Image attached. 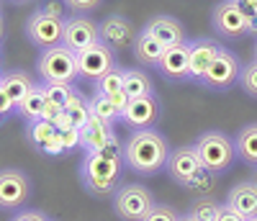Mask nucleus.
Here are the masks:
<instances>
[{
    "mask_svg": "<svg viewBox=\"0 0 257 221\" xmlns=\"http://www.w3.org/2000/svg\"><path fill=\"white\" fill-rule=\"evenodd\" d=\"M0 87L8 93L13 105H18L21 100H24V95L34 87V80L21 70H8V72H0Z\"/></svg>",
    "mask_w": 257,
    "mask_h": 221,
    "instance_id": "obj_22",
    "label": "nucleus"
},
{
    "mask_svg": "<svg viewBox=\"0 0 257 221\" xmlns=\"http://www.w3.org/2000/svg\"><path fill=\"white\" fill-rule=\"evenodd\" d=\"M157 70L165 80L170 82H185L190 80V72H188V41L183 44H175V47H167Z\"/></svg>",
    "mask_w": 257,
    "mask_h": 221,
    "instance_id": "obj_16",
    "label": "nucleus"
},
{
    "mask_svg": "<svg viewBox=\"0 0 257 221\" xmlns=\"http://www.w3.org/2000/svg\"><path fill=\"white\" fill-rule=\"evenodd\" d=\"M237 82H239V87H242L247 95L257 98V59H252L249 64H244Z\"/></svg>",
    "mask_w": 257,
    "mask_h": 221,
    "instance_id": "obj_32",
    "label": "nucleus"
},
{
    "mask_svg": "<svg viewBox=\"0 0 257 221\" xmlns=\"http://www.w3.org/2000/svg\"><path fill=\"white\" fill-rule=\"evenodd\" d=\"M80 134H82V149H85V154H95V152H100L105 144H108V142L116 137L111 124L98 121V119H93V116H90L88 124L80 129Z\"/></svg>",
    "mask_w": 257,
    "mask_h": 221,
    "instance_id": "obj_20",
    "label": "nucleus"
},
{
    "mask_svg": "<svg viewBox=\"0 0 257 221\" xmlns=\"http://www.w3.org/2000/svg\"><path fill=\"white\" fill-rule=\"evenodd\" d=\"M90 116L93 119H98V121H105V124H116V121H121V114L116 111V105L105 98L103 93H93V98H90Z\"/></svg>",
    "mask_w": 257,
    "mask_h": 221,
    "instance_id": "obj_27",
    "label": "nucleus"
},
{
    "mask_svg": "<svg viewBox=\"0 0 257 221\" xmlns=\"http://www.w3.org/2000/svg\"><path fill=\"white\" fill-rule=\"evenodd\" d=\"M100 3H103V0H67V6H70L75 13H90V11H95Z\"/></svg>",
    "mask_w": 257,
    "mask_h": 221,
    "instance_id": "obj_35",
    "label": "nucleus"
},
{
    "mask_svg": "<svg viewBox=\"0 0 257 221\" xmlns=\"http://www.w3.org/2000/svg\"><path fill=\"white\" fill-rule=\"evenodd\" d=\"M180 221H198V218L190 216V213H180Z\"/></svg>",
    "mask_w": 257,
    "mask_h": 221,
    "instance_id": "obj_44",
    "label": "nucleus"
},
{
    "mask_svg": "<svg viewBox=\"0 0 257 221\" xmlns=\"http://www.w3.org/2000/svg\"><path fill=\"white\" fill-rule=\"evenodd\" d=\"M13 111H16V105H13V100L8 98V93L3 90V87H0V114H13Z\"/></svg>",
    "mask_w": 257,
    "mask_h": 221,
    "instance_id": "obj_40",
    "label": "nucleus"
},
{
    "mask_svg": "<svg viewBox=\"0 0 257 221\" xmlns=\"http://www.w3.org/2000/svg\"><path fill=\"white\" fill-rule=\"evenodd\" d=\"M41 152L44 154H64V147H62V139H59V134H54L44 147H41Z\"/></svg>",
    "mask_w": 257,
    "mask_h": 221,
    "instance_id": "obj_36",
    "label": "nucleus"
},
{
    "mask_svg": "<svg viewBox=\"0 0 257 221\" xmlns=\"http://www.w3.org/2000/svg\"><path fill=\"white\" fill-rule=\"evenodd\" d=\"M234 149H237V157L242 162H247L249 167H257V124H247L244 129L237 131Z\"/></svg>",
    "mask_w": 257,
    "mask_h": 221,
    "instance_id": "obj_23",
    "label": "nucleus"
},
{
    "mask_svg": "<svg viewBox=\"0 0 257 221\" xmlns=\"http://www.w3.org/2000/svg\"><path fill=\"white\" fill-rule=\"evenodd\" d=\"M64 108H59V105H54V103H47V108H44V114H41V119L44 121H49V124H54V119L62 114Z\"/></svg>",
    "mask_w": 257,
    "mask_h": 221,
    "instance_id": "obj_41",
    "label": "nucleus"
},
{
    "mask_svg": "<svg viewBox=\"0 0 257 221\" xmlns=\"http://www.w3.org/2000/svg\"><path fill=\"white\" fill-rule=\"evenodd\" d=\"M49 221H57V218H49Z\"/></svg>",
    "mask_w": 257,
    "mask_h": 221,
    "instance_id": "obj_50",
    "label": "nucleus"
},
{
    "mask_svg": "<svg viewBox=\"0 0 257 221\" xmlns=\"http://www.w3.org/2000/svg\"><path fill=\"white\" fill-rule=\"evenodd\" d=\"M3 36H6V24H3V16H0V41H3Z\"/></svg>",
    "mask_w": 257,
    "mask_h": 221,
    "instance_id": "obj_45",
    "label": "nucleus"
},
{
    "mask_svg": "<svg viewBox=\"0 0 257 221\" xmlns=\"http://www.w3.org/2000/svg\"><path fill=\"white\" fill-rule=\"evenodd\" d=\"M155 203L157 201H155L152 190L147 185H139V183L121 185L113 193V211L121 221H142Z\"/></svg>",
    "mask_w": 257,
    "mask_h": 221,
    "instance_id": "obj_5",
    "label": "nucleus"
},
{
    "mask_svg": "<svg viewBox=\"0 0 257 221\" xmlns=\"http://www.w3.org/2000/svg\"><path fill=\"white\" fill-rule=\"evenodd\" d=\"M221 206H224V203H219L213 195H198L196 201L190 203L188 213H190V216H196L198 221H216Z\"/></svg>",
    "mask_w": 257,
    "mask_h": 221,
    "instance_id": "obj_28",
    "label": "nucleus"
},
{
    "mask_svg": "<svg viewBox=\"0 0 257 221\" xmlns=\"http://www.w3.org/2000/svg\"><path fill=\"white\" fill-rule=\"evenodd\" d=\"M239 8H242V13L247 16V18H252V16H257V0H234Z\"/></svg>",
    "mask_w": 257,
    "mask_h": 221,
    "instance_id": "obj_39",
    "label": "nucleus"
},
{
    "mask_svg": "<svg viewBox=\"0 0 257 221\" xmlns=\"http://www.w3.org/2000/svg\"><path fill=\"white\" fill-rule=\"evenodd\" d=\"M98 29H100V41L108 44L113 52L132 49L137 36H139V31L134 29V24L128 18H123V16H105L100 24H98Z\"/></svg>",
    "mask_w": 257,
    "mask_h": 221,
    "instance_id": "obj_13",
    "label": "nucleus"
},
{
    "mask_svg": "<svg viewBox=\"0 0 257 221\" xmlns=\"http://www.w3.org/2000/svg\"><path fill=\"white\" fill-rule=\"evenodd\" d=\"M95 93H103L105 98L116 105L118 114H123L128 100H132V98H128V93L123 90V67H118V64H116V67H111L100 80H95Z\"/></svg>",
    "mask_w": 257,
    "mask_h": 221,
    "instance_id": "obj_18",
    "label": "nucleus"
},
{
    "mask_svg": "<svg viewBox=\"0 0 257 221\" xmlns=\"http://www.w3.org/2000/svg\"><path fill=\"white\" fill-rule=\"evenodd\" d=\"M196 152L201 157V165L208 172H226L234 165V157H237V149H234V139L226 137L224 131H206L196 139Z\"/></svg>",
    "mask_w": 257,
    "mask_h": 221,
    "instance_id": "obj_4",
    "label": "nucleus"
},
{
    "mask_svg": "<svg viewBox=\"0 0 257 221\" xmlns=\"http://www.w3.org/2000/svg\"><path fill=\"white\" fill-rule=\"evenodd\" d=\"M26 131H29V134H26V137H29V142H31V144H34L39 152H41V147H44V144H47V142H49V139L57 134L54 124H49V121H44V119L31 121Z\"/></svg>",
    "mask_w": 257,
    "mask_h": 221,
    "instance_id": "obj_29",
    "label": "nucleus"
},
{
    "mask_svg": "<svg viewBox=\"0 0 257 221\" xmlns=\"http://www.w3.org/2000/svg\"><path fill=\"white\" fill-rule=\"evenodd\" d=\"M239 72H242V64H239V57L229 52V49H221L216 54V59L211 62L208 72L203 75L201 85L208 87V90H216V93H224L229 87L239 80Z\"/></svg>",
    "mask_w": 257,
    "mask_h": 221,
    "instance_id": "obj_8",
    "label": "nucleus"
},
{
    "mask_svg": "<svg viewBox=\"0 0 257 221\" xmlns=\"http://www.w3.org/2000/svg\"><path fill=\"white\" fill-rule=\"evenodd\" d=\"M41 11L49 13V16H57V18H64V11H62V6H59V3H47Z\"/></svg>",
    "mask_w": 257,
    "mask_h": 221,
    "instance_id": "obj_42",
    "label": "nucleus"
},
{
    "mask_svg": "<svg viewBox=\"0 0 257 221\" xmlns=\"http://www.w3.org/2000/svg\"><path fill=\"white\" fill-rule=\"evenodd\" d=\"M252 183L257 185V167H254V175H252Z\"/></svg>",
    "mask_w": 257,
    "mask_h": 221,
    "instance_id": "obj_46",
    "label": "nucleus"
},
{
    "mask_svg": "<svg viewBox=\"0 0 257 221\" xmlns=\"http://www.w3.org/2000/svg\"><path fill=\"white\" fill-rule=\"evenodd\" d=\"M11 3H29V0H11Z\"/></svg>",
    "mask_w": 257,
    "mask_h": 221,
    "instance_id": "obj_47",
    "label": "nucleus"
},
{
    "mask_svg": "<svg viewBox=\"0 0 257 221\" xmlns=\"http://www.w3.org/2000/svg\"><path fill=\"white\" fill-rule=\"evenodd\" d=\"M41 90H44L47 103H54V105L64 108V103L70 100V95H72L75 87L67 85V82H41Z\"/></svg>",
    "mask_w": 257,
    "mask_h": 221,
    "instance_id": "obj_30",
    "label": "nucleus"
},
{
    "mask_svg": "<svg viewBox=\"0 0 257 221\" xmlns=\"http://www.w3.org/2000/svg\"><path fill=\"white\" fill-rule=\"evenodd\" d=\"M170 152L173 147L157 129H137L123 142V165L142 178H152L167 167Z\"/></svg>",
    "mask_w": 257,
    "mask_h": 221,
    "instance_id": "obj_1",
    "label": "nucleus"
},
{
    "mask_svg": "<svg viewBox=\"0 0 257 221\" xmlns=\"http://www.w3.org/2000/svg\"><path fill=\"white\" fill-rule=\"evenodd\" d=\"M254 59H257V41H254Z\"/></svg>",
    "mask_w": 257,
    "mask_h": 221,
    "instance_id": "obj_48",
    "label": "nucleus"
},
{
    "mask_svg": "<svg viewBox=\"0 0 257 221\" xmlns=\"http://www.w3.org/2000/svg\"><path fill=\"white\" fill-rule=\"evenodd\" d=\"M121 121L137 131V129H155L160 121V100L157 95H142V98H132L126 105V111L121 114Z\"/></svg>",
    "mask_w": 257,
    "mask_h": 221,
    "instance_id": "obj_12",
    "label": "nucleus"
},
{
    "mask_svg": "<svg viewBox=\"0 0 257 221\" xmlns=\"http://www.w3.org/2000/svg\"><path fill=\"white\" fill-rule=\"evenodd\" d=\"M142 221H180V211H175L167 203H155Z\"/></svg>",
    "mask_w": 257,
    "mask_h": 221,
    "instance_id": "obj_33",
    "label": "nucleus"
},
{
    "mask_svg": "<svg viewBox=\"0 0 257 221\" xmlns=\"http://www.w3.org/2000/svg\"><path fill=\"white\" fill-rule=\"evenodd\" d=\"M216 221H247L244 216H239L237 211H231L226 203L221 206V211H219V216H216Z\"/></svg>",
    "mask_w": 257,
    "mask_h": 221,
    "instance_id": "obj_38",
    "label": "nucleus"
},
{
    "mask_svg": "<svg viewBox=\"0 0 257 221\" xmlns=\"http://www.w3.org/2000/svg\"><path fill=\"white\" fill-rule=\"evenodd\" d=\"M59 139H62V147L64 152H72V149H82V134H80V129H64V131H57Z\"/></svg>",
    "mask_w": 257,
    "mask_h": 221,
    "instance_id": "obj_34",
    "label": "nucleus"
},
{
    "mask_svg": "<svg viewBox=\"0 0 257 221\" xmlns=\"http://www.w3.org/2000/svg\"><path fill=\"white\" fill-rule=\"evenodd\" d=\"M26 36L36 49H52L62 44L64 36V18L49 16L44 11L31 13V18L26 21Z\"/></svg>",
    "mask_w": 257,
    "mask_h": 221,
    "instance_id": "obj_7",
    "label": "nucleus"
},
{
    "mask_svg": "<svg viewBox=\"0 0 257 221\" xmlns=\"http://www.w3.org/2000/svg\"><path fill=\"white\" fill-rule=\"evenodd\" d=\"M247 34H252V36H257V16H252V18H247Z\"/></svg>",
    "mask_w": 257,
    "mask_h": 221,
    "instance_id": "obj_43",
    "label": "nucleus"
},
{
    "mask_svg": "<svg viewBox=\"0 0 257 221\" xmlns=\"http://www.w3.org/2000/svg\"><path fill=\"white\" fill-rule=\"evenodd\" d=\"M31 198V180L21 170H0V211L16 213Z\"/></svg>",
    "mask_w": 257,
    "mask_h": 221,
    "instance_id": "obj_6",
    "label": "nucleus"
},
{
    "mask_svg": "<svg viewBox=\"0 0 257 221\" xmlns=\"http://www.w3.org/2000/svg\"><path fill=\"white\" fill-rule=\"evenodd\" d=\"M132 52H134V59H137L139 67H157L162 54H165V47L155 36H149L147 31H139Z\"/></svg>",
    "mask_w": 257,
    "mask_h": 221,
    "instance_id": "obj_21",
    "label": "nucleus"
},
{
    "mask_svg": "<svg viewBox=\"0 0 257 221\" xmlns=\"http://www.w3.org/2000/svg\"><path fill=\"white\" fill-rule=\"evenodd\" d=\"M224 47L216 44L213 39H196V41H188V72H190V80L201 82L203 75L208 72L211 62L216 59V54L221 52Z\"/></svg>",
    "mask_w": 257,
    "mask_h": 221,
    "instance_id": "obj_15",
    "label": "nucleus"
},
{
    "mask_svg": "<svg viewBox=\"0 0 257 221\" xmlns=\"http://www.w3.org/2000/svg\"><path fill=\"white\" fill-rule=\"evenodd\" d=\"M44 108H47L44 90H41V85H36V82H34V87L24 95V100H21V103L16 105V114H18V116H24V119L31 124V121H39V119H41Z\"/></svg>",
    "mask_w": 257,
    "mask_h": 221,
    "instance_id": "obj_24",
    "label": "nucleus"
},
{
    "mask_svg": "<svg viewBox=\"0 0 257 221\" xmlns=\"http://www.w3.org/2000/svg\"><path fill=\"white\" fill-rule=\"evenodd\" d=\"M211 24L216 29V34L226 36V39H239L247 36V16L242 13V8L234 0H221L211 13Z\"/></svg>",
    "mask_w": 257,
    "mask_h": 221,
    "instance_id": "obj_11",
    "label": "nucleus"
},
{
    "mask_svg": "<svg viewBox=\"0 0 257 221\" xmlns=\"http://www.w3.org/2000/svg\"><path fill=\"white\" fill-rule=\"evenodd\" d=\"M64 114L70 116V121H72L75 129H82L85 124L90 121V98H85L77 87H75L72 95H70V100L64 103Z\"/></svg>",
    "mask_w": 257,
    "mask_h": 221,
    "instance_id": "obj_26",
    "label": "nucleus"
},
{
    "mask_svg": "<svg viewBox=\"0 0 257 221\" xmlns=\"http://www.w3.org/2000/svg\"><path fill=\"white\" fill-rule=\"evenodd\" d=\"M224 203H226L231 211H237L239 216H244V218L257 216V185H254L252 180L237 183V185L229 190V195H226Z\"/></svg>",
    "mask_w": 257,
    "mask_h": 221,
    "instance_id": "obj_19",
    "label": "nucleus"
},
{
    "mask_svg": "<svg viewBox=\"0 0 257 221\" xmlns=\"http://www.w3.org/2000/svg\"><path fill=\"white\" fill-rule=\"evenodd\" d=\"M142 31H147L149 36H155L165 49L185 41V29H183L180 21L173 18V16H155L152 21H147V26Z\"/></svg>",
    "mask_w": 257,
    "mask_h": 221,
    "instance_id": "obj_17",
    "label": "nucleus"
},
{
    "mask_svg": "<svg viewBox=\"0 0 257 221\" xmlns=\"http://www.w3.org/2000/svg\"><path fill=\"white\" fill-rule=\"evenodd\" d=\"M11 221H49L41 211H21V213H16Z\"/></svg>",
    "mask_w": 257,
    "mask_h": 221,
    "instance_id": "obj_37",
    "label": "nucleus"
},
{
    "mask_svg": "<svg viewBox=\"0 0 257 221\" xmlns=\"http://www.w3.org/2000/svg\"><path fill=\"white\" fill-rule=\"evenodd\" d=\"M247 221H257V216H252V218H247Z\"/></svg>",
    "mask_w": 257,
    "mask_h": 221,
    "instance_id": "obj_49",
    "label": "nucleus"
},
{
    "mask_svg": "<svg viewBox=\"0 0 257 221\" xmlns=\"http://www.w3.org/2000/svg\"><path fill=\"white\" fill-rule=\"evenodd\" d=\"M36 72L44 82H67V85H72L80 77L77 54L72 49H67L64 44L52 47V49H41L39 59H36Z\"/></svg>",
    "mask_w": 257,
    "mask_h": 221,
    "instance_id": "obj_3",
    "label": "nucleus"
},
{
    "mask_svg": "<svg viewBox=\"0 0 257 221\" xmlns=\"http://www.w3.org/2000/svg\"><path fill=\"white\" fill-rule=\"evenodd\" d=\"M0 116H3V114H0Z\"/></svg>",
    "mask_w": 257,
    "mask_h": 221,
    "instance_id": "obj_51",
    "label": "nucleus"
},
{
    "mask_svg": "<svg viewBox=\"0 0 257 221\" xmlns=\"http://www.w3.org/2000/svg\"><path fill=\"white\" fill-rule=\"evenodd\" d=\"M213 188H216V172H208V170L198 172L196 178L188 183V190L198 193V195H211Z\"/></svg>",
    "mask_w": 257,
    "mask_h": 221,
    "instance_id": "obj_31",
    "label": "nucleus"
},
{
    "mask_svg": "<svg viewBox=\"0 0 257 221\" xmlns=\"http://www.w3.org/2000/svg\"><path fill=\"white\" fill-rule=\"evenodd\" d=\"M121 157H105V154H85L80 162V180L90 195L113 198L121 180Z\"/></svg>",
    "mask_w": 257,
    "mask_h": 221,
    "instance_id": "obj_2",
    "label": "nucleus"
},
{
    "mask_svg": "<svg viewBox=\"0 0 257 221\" xmlns=\"http://www.w3.org/2000/svg\"><path fill=\"white\" fill-rule=\"evenodd\" d=\"M77 54V70H80V77L85 80H100L111 67H116V52L108 47V44H93V47L82 49V52H75Z\"/></svg>",
    "mask_w": 257,
    "mask_h": 221,
    "instance_id": "obj_9",
    "label": "nucleus"
},
{
    "mask_svg": "<svg viewBox=\"0 0 257 221\" xmlns=\"http://www.w3.org/2000/svg\"><path fill=\"white\" fill-rule=\"evenodd\" d=\"M170 172V178H173L178 185L188 188V183L196 178L198 172H203L206 167L201 165V157H198V152L196 147H178L170 152V160H167V167Z\"/></svg>",
    "mask_w": 257,
    "mask_h": 221,
    "instance_id": "obj_14",
    "label": "nucleus"
},
{
    "mask_svg": "<svg viewBox=\"0 0 257 221\" xmlns=\"http://www.w3.org/2000/svg\"><path fill=\"white\" fill-rule=\"evenodd\" d=\"M100 41V29L93 18L88 16H75V18H64V36L62 44L72 52H82Z\"/></svg>",
    "mask_w": 257,
    "mask_h": 221,
    "instance_id": "obj_10",
    "label": "nucleus"
},
{
    "mask_svg": "<svg viewBox=\"0 0 257 221\" xmlns=\"http://www.w3.org/2000/svg\"><path fill=\"white\" fill-rule=\"evenodd\" d=\"M123 90L128 98H142V95H152L155 85L144 70H123Z\"/></svg>",
    "mask_w": 257,
    "mask_h": 221,
    "instance_id": "obj_25",
    "label": "nucleus"
}]
</instances>
